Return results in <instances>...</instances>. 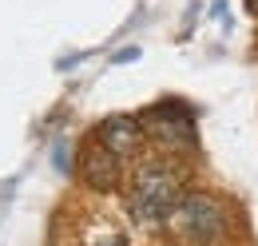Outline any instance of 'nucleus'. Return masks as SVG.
<instances>
[{"mask_svg":"<svg viewBox=\"0 0 258 246\" xmlns=\"http://www.w3.org/2000/svg\"><path fill=\"white\" fill-rule=\"evenodd\" d=\"M187 191V175L171 155H147L135 163L127 175V215L143 230H159L167 226L171 211L179 207Z\"/></svg>","mask_w":258,"mask_h":246,"instance_id":"nucleus-1","label":"nucleus"},{"mask_svg":"<svg viewBox=\"0 0 258 246\" xmlns=\"http://www.w3.org/2000/svg\"><path fill=\"white\" fill-rule=\"evenodd\" d=\"M167 230L187 246H215L226 238L230 230V215H226V203L215 191H203V187H187L179 207L167 218Z\"/></svg>","mask_w":258,"mask_h":246,"instance_id":"nucleus-2","label":"nucleus"},{"mask_svg":"<svg viewBox=\"0 0 258 246\" xmlns=\"http://www.w3.org/2000/svg\"><path fill=\"white\" fill-rule=\"evenodd\" d=\"M143 127H147V143H155L163 155L179 159V155H191L195 151V115L187 103L179 99H159L155 107H147L143 115Z\"/></svg>","mask_w":258,"mask_h":246,"instance_id":"nucleus-3","label":"nucleus"},{"mask_svg":"<svg viewBox=\"0 0 258 246\" xmlns=\"http://www.w3.org/2000/svg\"><path fill=\"white\" fill-rule=\"evenodd\" d=\"M76 175H80V183L88 187V191H96V195H115L119 187L127 183L123 179V159H115L96 139H88L80 147V155H76Z\"/></svg>","mask_w":258,"mask_h":246,"instance_id":"nucleus-4","label":"nucleus"},{"mask_svg":"<svg viewBox=\"0 0 258 246\" xmlns=\"http://www.w3.org/2000/svg\"><path fill=\"white\" fill-rule=\"evenodd\" d=\"M92 139L103 143L115 159L127 163V159H139V155H143V147H147V127H143L139 115H107V119L96 123Z\"/></svg>","mask_w":258,"mask_h":246,"instance_id":"nucleus-5","label":"nucleus"},{"mask_svg":"<svg viewBox=\"0 0 258 246\" xmlns=\"http://www.w3.org/2000/svg\"><path fill=\"white\" fill-rule=\"evenodd\" d=\"M80 246H131V242L111 218H92V226H84V234H80Z\"/></svg>","mask_w":258,"mask_h":246,"instance_id":"nucleus-6","label":"nucleus"},{"mask_svg":"<svg viewBox=\"0 0 258 246\" xmlns=\"http://www.w3.org/2000/svg\"><path fill=\"white\" fill-rule=\"evenodd\" d=\"M250 8H258V0H250Z\"/></svg>","mask_w":258,"mask_h":246,"instance_id":"nucleus-7","label":"nucleus"}]
</instances>
